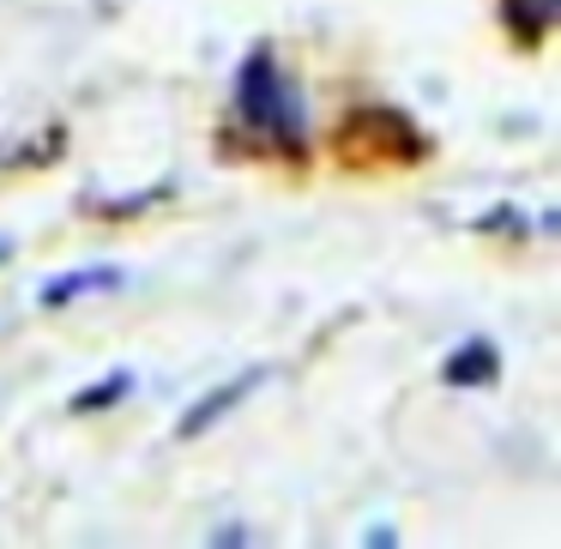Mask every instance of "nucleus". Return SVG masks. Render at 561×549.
Segmentation results:
<instances>
[{
    "mask_svg": "<svg viewBox=\"0 0 561 549\" xmlns=\"http://www.w3.org/2000/svg\"><path fill=\"white\" fill-rule=\"evenodd\" d=\"M236 110H242V122L254 127L260 139H272V146H284V151L308 146L302 91H296V79L278 67L272 49H254L242 61V73H236Z\"/></svg>",
    "mask_w": 561,
    "mask_h": 549,
    "instance_id": "f257e3e1",
    "label": "nucleus"
},
{
    "mask_svg": "<svg viewBox=\"0 0 561 549\" xmlns=\"http://www.w3.org/2000/svg\"><path fill=\"white\" fill-rule=\"evenodd\" d=\"M260 375H266V368H248V375H236V380H230V387H211L206 399H199L194 411L182 416V435H199V428H211V423H218L224 411H236V404H242L248 392L260 387Z\"/></svg>",
    "mask_w": 561,
    "mask_h": 549,
    "instance_id": "f03ea898",
    "label": "nucleus"
},
{
    "mask_svg": "<svg viewBox=\"0 0 561 549\" xmlns=\"http://www.w3.org/2000/svg\"><path fill=\"white\" fill-rule=\"evenodd\" d=\"M122 284H127V272L91 266V272H73V278H55L49 290H43V308H61V302H73V296H91V290H122Z\"/></svg>",
    "mask_w": 561,
    "mask_h": 549,
    "instance_id": "7ed1b4c3",
    "label": "nucleus"
},
{
    "mask_svg": "<svg viewBox=\"0 0 561 549\" xmlns=\"http://www.w3.org/2000/svg\"><path fill=\"white\" fill-rule=\"evenodd\" d=\"M495 368H501V356H495V344H483V339L447 356V380H453V387H483V380H495Z\"/></svg>",
    "mask_w": 561,
    "mask_h": 549,
    "instance_id": "20e7f679",
    "label": "nucleus"
},
{
    "mask_svg": "<svg viewBox=\"0 0 561 549\" xmlns=\"http://www.w3.org/2000/svg\"><path fill=\"white\" fill-rule=\"evenodd\" d=\"M127 392H134V375H127V368H122V375H110V380H103V387L79 392V399H73V411H79V416H91V411H103V404L127 399Z\"/></svg>",
    "mask_w": 561,
    "mask_h": 549,
    "instance_id": "39448f33",
    "label": "nucleus"
}]
</instances>
